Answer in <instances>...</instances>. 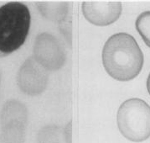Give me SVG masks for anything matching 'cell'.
I'll return each mask as SVG.
<instances>
[{
	"instance_id": "4",
	"label": "cell",
	"mask_w": 150,
	"mask_h": 143,
	"mask_svg": "<svg viewBox=\"0 0 150 143\" xmlns=\"http://www.w3.org/2000/svg\"><path fill=\"white\" fill-rule=\"evenodd\" d=\"M27 111L23 104L9 101L1 116V143H24Z\"/></svg>"
},
{
	"instance_id": "9",
	"label": "cell",
	"mask_w": 150,
	"mask_h": 143,
	"mask_svg": "<svg viewBox=\"0 0 150 143\" xmlns=\"http://www.w3.org/2000/svg\"><path fill=\"white\" fill-rule=\"evenodd\" d=\"M37 6L45 18L59 22H65L68 15V4L66 2H40Z\"/></svg>"
},
{
	"instance_id": "6",
	"label": "cell",
	"mask_w": 150,
	"mask_h": 143,
	"mask_svg": "<svg viewBox=\"0 0 150 143\" xmlns=\"http://www.w3.org/2000/svg\"><path fill=\"white\" fill-rule=\"evenodd\" d=\"M122 10L121 2L85 1L82 13L90 23L97 26H107L116 22Z\"/></svg>"
},
{
	"instance_id": "1",
	"label": "cell",
	"mask_w": 150,
	"mask_h": 143,
	"mask_svg": "<svg viewBox=\"0 0 150 143\" xmlns=\"http://www.w3.org/2000/svg\"><path fill=\"white\" fill-rule=\"evenodd\" d=\"M102 56L107 72L122 82L136 78L144 66L143 51L136 40L127 33L111 36L104 45Z\"/></svg>"
},
{
	"instance_id": "7",
	"label": "cell",
	"mask_w": 150,
	"mask_h": 143,
	"mask_svg": "<svg viewBox=\"0 0 150 143\" xmlns=\"http://www.w3.org/2000/svg\"><path fill=\"white\" fill-rule=\"evenodd\" d=\"M47 70L39 64L35 59H28L20 68L18 85L24 93L37 95L43 93L48 84Z\"/></svg>"
},
{
	"instance_id": "3",
	"label": "cell",
	"mask_w": 150,
	"mask_h": 143,
	"mask_svg": "<svg viewBox=\"0 0 150 143\" xmlns=\"http://www.w3.org/2000/svg\"><path fill=\"white\" fill-rule=\"evenodd\" d=\"M117 123L126 139L141 142L150 137V106L140 99H129L118 109Z\"/></svg>"
},
{
	"instance_id": "8",
	"label": "cell",
	"mask_w": 150,
	"mask_h": 143,
	"mask_svg": "<svg viewBox=\"0 0 150 143\" xmlns=\"http://www.w3.org/2000/svg\"><path fill=\"white\" fill-rule=\"evenodd\" d=\"M71 124L66 128L58 125H48L40 130L38 143H71Z\"/></svg>"
},
{
	"instance_id": "11",
	"label": "cell",
	"mask_w": 150,
	"mask_h": 143,
	"mask_svg": "<svg viewBox=\"0 0 150 143\" xmlns=\"http://www.w3.org/2000/svg\"><path fill=\"white\" fill-rule=\"evenodd\" d=\"M147 89H148V92L150 94V73L148 77V80H147Z\"/></svg>"
},
{
	"instance_id": "2",
	"label": "cell",
	"mask_w": 150,
	"mask_h": 143,
	"mask_svg": "<svg viewBox=\"0 0 150 143\" xmlns=\"http://www.w3.org/2000/svg\"><path fill=\"white\" fill-rule=\"evenodd\" d=\"M29 8L20 2H9L0 7V57L21 47L30 28Z\"/></svg>"
},
{
	"instance_id": "10",
	"label": "cell",
	"mask_w": 150,
	"mask_h": 143,
	"mask_svg": "<svg viewBox=\"0 0 150 143\" xmlns=\"http://www.w3.org/2000/svg\"><path fill=\"white\" fill-rule=\"evenodd\" d=\"M136 29L144 43L150 47V11L142 13L136 20Z\"/></svg>"
},
{
	"instance_id": "5",
	"label": "cell",
	"mask_w": 150,
	"mask_h": 143,
	"mask_svg": "<svg viewBox=\"0 0 150 143\" xmlns=\"http://www.w3.org/2000/svg\"><path fill=\"white\" fill-rule=\"evenodd\" d=\"M34 54L36 61L47 71L59 70L64 66L66 59L62 44L56 37L48 33L37 36Z\"/></svg>"
}]
</instances>
